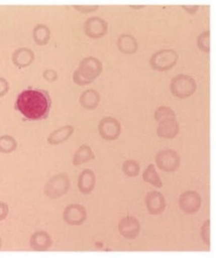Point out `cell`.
<instances>
[{
	"instance_id": "1",
	"label": "cell",
	"mask_w": 216,
	"mask_h": 258,
	"mask_svg": "<svg viewBox=\"0 0 216 258\" xmlns=\"http://www.w3.org/2000/svg\"><path fill=\"white\" fill-rule=\"evenodd\" d=\"M52 106L49 93L45 90L27 89L18 94L15 109L26 119L41 120L47 119Z\"/></svg>"
},
{
	"instance_id": "2",
	"label": "cell",
	"mask_w": 216,
	"mask_h": 258,
	"mask_svg": "<svg viewBox=\"0 0 216 258\" xmlns=\"http://www.w3.org/2000/svg\"><path fill=\"white\" fill-rule=\"evenodd\" d=\"M103 63L94 56H88L82 60L73 74V81L77 85H90L102 74Z\"/></svg>"
},
{
	"instance_id": "3",
	"label": "cell",
	"mask_w": 216,
	"mask_h": 258,
	"mask_svg": "<svg viewBox=\"0 0 216 258\" xmlns=\"http://www.w3.org/2000/svg\"><path fill=\"white\" fill-rule=\"evenodd\" d=\"M172 94L180 99L188 98L197 89L196 82L192 76L178 75L174 77L170 84Z\"/></svg>"
},
{
	"instance_id": "4",
	"label": "cell",
	"mask_w": 216,
	"mask_h": 258,
	"mask_svg": "<svg viewBox=\"0 0 216 258\" xmlns=\"http://www.w3.org/2000/svg\"><path fill=\"white\" fill-rule=\"evenodd\" d=\"M70 186V179L67 174H57L45 183L44 194L49 199H59L68 193Z\"/></svg>"
},
{
	"instance_id": "5",
	"label": "cell",
	"mask_w": 216,
	"mask_h": 258,
	"mask_svg": "<svg viewBox=\"0 0 216 258\" xmlns=\"http://www.w3.org/2000/svg\"><path fill=\"white\" fill-rule=\"evenodd\" d=\"M178 58V54L175 50H160L150 58V66L155 71H168L176 66Z\"/></svg>"
},
{
	"instance_id": "6",
	"label": "cell",
	"mask_w": 216,
	"mask_h": 258,
	"mask_svg": "<svg viewBox=\"0 0 216 258\" xmlns=\"http://www.w3.org/2000/svg\"><path fill=\"white\" fill-rule=\"evenodd\" d=\"M158 168L166 172H174L181 164V157L176 151L167 149L158 152L155 157Z\"/></svg>"
},
{
	"instance_id": "7",
	"label": "cell",
	"mask_w": 216,
	"mask_h": 258,
	"mask_svg": "<svg viewBox=\"0 0 216 258\" xmlns=\"http://www.w3.org/2000/svg\"><path fill=\"white\" fill-rule=\"evenodd\" d=\"M121 124L116 118L104 117L100 120L98 132L100 136L106 141H115L121 134Z\"/></svg>"
},
{
	"instance_id": "8",
	"label": "cell",
	"mask_w": 216,
	"mask_h": 258,
	"mask_svg": "<svg viewBox=\"0 0 216 258\" xmlns=\"http://www.w3.org/2000/svg\"><path fill=\"white\" fill-rule=\"evenodd\" d=\"M64 221L69 226H81L87 218V211L80 204L68 205L63 212Z\"/></svg>"
},
{
	"instance_id": "9",
	"label": "cell",
	"mask_w": 216,
	"mask_h": 258,
	"mask_svg": "<svg viewBox=\"0 0 216 258\" xmlns=\"http://www.w3.org/2000/svg\"><path fill=\"white\" fill-rule=\"evenodd\" d=\"M84 31L86 36L90 38H101L107 33V22L99 17H91L87 18L84 24Z\"/></svg>"
},
{
	"instance_id": "10",
	"label": "cell",
	"mask_w": 216,
	"mask_h": 258,
	"mask_svg": "<svg viewBox=\"0 0 216 258\" xmlns=\"http://www.w3.org/2000/svg\"><path fill=\"white\" fill-rule=\"evenodd\" d=\"M202 206V198L199 193L194 190L184 192L179 198L180 209L187 214H194L198 212Z\"/></svg>"
},
{
	"instance_id": "11",
	"label": "cell",
	"mask_w": 216,
	"mask_h": 258,
	"mask_svg": "<svg viewBox=\"0 0 216 258\" xmlns=\"http://www.w3.org/2000/svg\"><path fill=\"white\" fill-rule=\"evenodd\" d=\"M118 230L126 239H135L140 234L141 225L137 218L126 216L118 224Z\"/></svg>"
},
{
	"instance_id": "12",
	"label": "cell",
	"mask_w": 216,
	"mask_h": 258,
	"mask_svg": "<svg viewBox=\"0 0 216 258\" xmlns=\"http://www.w3.org/2000/svg\"><path fill=\"white\" fill-rule=\"evenodd\" d=\"M145 206L151 215H159L165 211L167 208V202L162 193L150 191L145 198Z\"/></svg>"
},
{
	"instance_id": "13",
	"label": "cell",
	"mask_w": 216,
	"mask_h": 258,
	"mask_svg": "<svg viewBox=\"0 0 216 258\" xmlns=\"http://www.w3.org/2000/svg\"><path fill=\"white\" fill-rule=\"evenodd\" d=\"M52 237L44 230L35 232L30 238V247L36 252L47 251L52 246Z\"/></svg>"
},
{
	"instance_id": "14",
	"label": "cell",
	"mask_w": 216,
	"mask_h": 258,
	"mask_svg": "<svg viewBox=\"0 0 216 258\" xmlns=\"http://www.w3.org/2000/svg\"><path fill=\"white\" fill-rule=\"evenodd\" d=\"M35 61V53L28 47H20L14 51L12 62L18 68H26L30 67Z\"/></svg>"
},
{
	"instance_id": "15",
	"label": "cell",
	"mask_w": 216,
	"mask_h": 258,
	"mask_svg": "<svg viewBox=\"0 0 216 258\" xmlns=\"http://www.w3.org/2000/svg\"><path fill=\"white\" fill-rule=\"evenodd\" d=\"M179 133V123L176 118H169L159 122L157 135L164 139H173Z\"/></svg>"
},
{
	"instance_id": "16",
	"label": "cell",
	"mask_w": 216,
	"mask_h": 258,
	"mask_svg": "<svg viewBox=\"0 0 216 258\" xmlns=\"http://www.w3.org/2000/svg\"><path fill=\"white\" fill-rule=\"evenodd\" d=\"M95 174L91 169H85L78 177L77 187L81 193L88 195L94 190L95 186Z\"/></svg>"
},
{
	"instance_id": "17",
	"label": "cell",
	"mask_w": 216,
	"mask_h": 258,
	"mask_svg": "<svg viewBox=\"0 0 216 258\" xmlns=\"http://www.w3.org/2000/svg\"><path fill=\"white\" fill-rule=\"evenodd\" d=\"M75 132V129L72 125H65L60 127L59 129L55 130L53 133H51L47 138V143L50 145H59L61 143L67 142L68 139L72 136Z\"/></svg>"
},
{
	"instance_id": "18",
	"label": "cell",
	"mask_w": 216,
	"mask_h": 258,
	"mask_svg": "<svg viewBox=\"0 0 216 258\" xmlns=\"http://www.w3.org/2000/svg\"><path fill=\"white\" fill-rule=\"evenodd\" d=\"M117 48L123 53L133 54L138 50V42L135 36L128 34H123L118 37L117 42Z\"/></svg>"
},
{
	"instance_id": "19",
	"label": "cell",
	"mask_w": 216,
	"mask_h": 258,
	"mask_svg": "<svg viewBox=\"0 0 216 258\" xmlns=\"http://www.w3.org/2000/svg\"><path fill=\"white\" fill-rule=\"evenodd\" d=\"M101 100L99 93L94 89L84 91L79 97V103L86 110H95L98 106Z\"/></svg>"
},
{
	"instance_id": "20",
	"label": "cell",
	"mask_w": 216,
	"mask_h": 258,
	"mask_svg": "<svg viewBox=\"0 0 216 258\" xmlns=\"http://www.w3.org/2000/svg\"><path fill=\"white\" fill-rule=\"evenodd\" d=\"M95 158V153L92 151L90 146L83 144L77 149V152L74 154L72 160L73 165L79 166V165L85 164L86 162H89L90 160H94Z\"/></svg>"
},
{
	"instance_id": "21",
	"label": "cell",
	"mask_w": 216,
	"mask_h": 258,
	"mask_svg": "<svg viewBox=\"0 0 216 258\" xmlns=\"http://www.w3.org/2000/svg\"><path fill=\"white\" fill-rule=\"evenodd\" d=\"M33 38L36 45H45L51 39V31L49 27L45 24H38L33 29Z\"/></svg>"
},
{
	"instance_id": "22",
	"label": "cell",
	"mask_w": 216,
	"mask_h": 258,
	"mask_svg": "<svg viewBox=\"0 0 216 258\" xmlns=\"http://www.w3.org/2000/svg\"><path fill=\"white\" fill-rule=\"evenodd\" d=\"M143 178L145 182L153 185L155 187H162L163 182L158 175L155 167L153 164H149L143 173Z\"/></svg>"
},
{
	"instance_id": "23",
	"label": "cell",
	"mask_w": 216,
	"mask_h": 258,
	"mask_svg": "<svg viewBox=\"0 0 216 258\" xmlns=\"http://www.w3.org/2000/svg\"><path fill=\"white\" fill-rule=\"evenodd\" d=\"M17 148L18 142L14 137L8 134L0 136V153L9 154L15 152Z\"/></svg>"
},
{
	"instance_id": "24",
	"label": "cell",
	"mask_w": 216,
	"mask_h": 258,
	"mask_svg": "<svg viewBox=\"0 0 216 258\" xmlns=\"http://www.w3.org/2000/svg\"><path fill=\"white\" fill-rule=\"evenodd\" d=\"M122 170L128 177H135L139 174L140 165L135 160H126L122 166Z\"/></svg>"
},
{
	"instance_id": "25",
	"label": "cell",
	"mask_w": 216,
	"mask_h": 258,
	"mask_svg": "<svg viewBox=\"0 0 216 258\" xmlns=\"http://www.w3.org/2000/svg\"><path fill=\"white\" fill-rule=\"evenodd\" d=\"M169 118H176V112L170 107H159L154 111V120L158 122Z\"/></svg>"
},
{
	"instance_id": "26",
	"label": "cell",
	"mask_w": 216,
	"mask_h": 258,
	"mask_svg": "<svg viewBox=\"0 0 216 258\" xmlns=\"http://www.w3.org/2000/svg\"><path fill=\"white\" fill-rule=\"evenodd\" d=\"M197 46L204 53L210 52V31L203 32L197 37Z\"/></svg>"
},
{
	"instance_id": "27",
	"label": "cell",
	"mask_w": 216,
	"mask_h": 258,
	"mask_svg": "<svg viewBox=\"0 0 216 258\" xmlns=\"http://www.w3.org/2000/svg\"><path fill=\"white\" fill-rule=\"evenodd\" d=\"M201 236H202L203 243H205L206 245H210V220L209 219L203 223L202 226Z\"/></svg>"
},
{
	"instance_id": "28",
	"label": "cell",
	"mask_w": 216,
	"mask_h": 258,
	"mask_svg": "<svg viewBox=\"0 0 216 258\" xmlns=\"http://www.w3.org/2000/svg\"><path fill=\"white\" fill-rule=\"evenodd\" d=\"M43 77L45 81H47L49 83H53L59 79V74L54 69H46L43 73Z\"/></svg>"
},
{
	"instance_id": "29",
	"label": "cell",
	"mask_w": 216,
	"mask_h": 258,
	"mask_svg": "<svg viewBox=\"0 0 216 258\" xmlns=\"http://www.w3.org/2000/svg\"><path fill=\"white\" fill-rule=\"evenodd\" d=\"M73 8L81 13L88 14L95 12L99 7L98 6H73Z\"/></svg>"
},
{
	"instance_id": "30",
	"label": "cell",
	"mask_w": 216,
	"mask_h": 258,
	"mask_svg": "<svg viewBox=\"0 0 216 258\" xmlns=\"http://www.w3.org/2000/svg\"><path fill=\"white\" fill-rule=\"evenodd\" d=\"M9 84L3 77H0V98L9 93Z\"/></svg>"
},
{
	"instance_id": "31",
	"label": "cell",
	"mask_w": 216,
	"mask_h": 258,
	"mask_svg": "<svg viewBox=\"0 0 216 258\" xmlns=\"http://www.w3.org/2000/svg\"><path fill=\"white\" fill-rule=\"evenodd\" d=\"M9 213V206L3 201H0V222L8 218Z\"/></svg>"
},
{
	"instance_id": "32",
	"label": "cell",
	"mask_w": 216,
	"mask_h": 258,
	"mask_svg": "<svg viewBox=\"0 0 216 258\" xmlns=\"http://www.w3.org/2000/svg\"><path fill=\"white\" fill-rule=\"evenodd\" d=\"M182 9H185L187 13L194 15L198 10L199 6H182Z\"/></svg>"
},
{
	"instance_id": "33",
	"label": "cell",
	"mask_w": 216,
	"mask_h": 258,
	"mask_svg": "<svg viewBox=\"0 0 216 258\" xmlns=\"http://www.w3.org/2000/svg\"><path fill=\"white\" fill-rule=\"evenodd\" d=\"M144 6H131V9H143L144 8Z\"/></svg>"
},
{
	"instance_id": "34",
	"label": "cell",
	"mask_w": 216,
	"mask_h": 258,
	"mask_svg": "<svg viewBox=\"0 0 216 258\" xmlns=\"http://www.w3.org/2000/svg\"><path fill=\"white\" fill-rule=\"evenodd\" d=\"M2 248V239H1V237H0V249Z\"/></svg>"
}]
</instances>
